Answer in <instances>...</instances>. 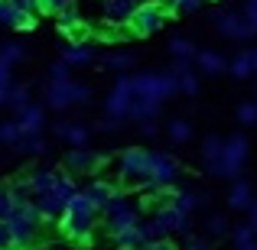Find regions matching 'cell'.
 <instances>
[{
    "mask_svg": "<svg viewBox=\"0 0 257 250\" xmlns=\"http://www.w3.org/2000/svg\"><path fill=\"white\" fill-rule=\"evenodd\" d=\"M179 91L176 88V78L166 72V75H157V72H147V75H124L114 91L107 94L104 111L111 117H134V120H153L166 98Z\"/></svg>",
    "mask_w": 257,
    "mask_h": 250,
    "instance_id": "cell-1",
    "label": "cell"
},
{
    "mask_svg": "<svg viewBox=\"0 0 257 250\" xmlns=\"http://www.w3.org/2000/svg\"><path fill=\"white\" fill-rule=\"evenodd\" d=\"M98 218H101V211L85 198L82 192H78L75 198L69 201V208H65V218L59 221V224H62V234L72 240V244L88 247V244L94 240V231H98Z\"/></svg>",
    "mask_w": 257,
    "mask_h": 250,
    "instance_id": "cell-2",
    "label": "cell"
},
{
    "mask_svg": "<svg viewBox=\"0 0 257 250\" xmlns=\"http://www.w3.org/2000/svg\"><path fill=\"white\" fill-rule=\"evenodd\" d=\"M150 166H153V153L144 146H131L120 153L117 159V172H120V185L124 188H144L150 185Z\"/></svg>",
    "mask_w": 257,
    "mask_h": 250,
    "instance_id": "cell-3",
    "label": "cell"
},
{
    "mask_svg": "<svg viewBox=\"0 0 257 250\" xmlns=\"http://www.w3.org/2000/svg\"><path fill=\"white\" fill-rule=\"evenodd\" d=\"M101 221H104V227H107V234H120V231H127V227H137L140 224V208H137V201L131 198V195H124V192H117L111 201H107V208L101 211Z\"/></svg>",
    "mask_w": 257,
    "mask_h": 250,
    "instance_id": "cell-4",
    "label": "cell"
},
{
    "mask_svg": "<svg viewBox=\"0 0 257 250\" xmlns=\"http://www.w3.org/2000/svg\"><path fill=\"white\" fill-rule=\"evenodd\" d=\"M166 7L160 4V0H147V4H137V10H134L131 23H127V30H131V36H153V33L163 30V23L170 17H166Z\"/></svg>",
    "mask_w": 257,
    "mask_h": 250,
    "instance_id": "cell-5",
    "label": "cell"
},
{
    "mask_svg": "<svg viewBox=\"0 0 257 250\" xmlns=\"http://www.w3.org/2000/svg\"><path fill=\"white\" fill-rule=\"evenodd\" d=\"M88 101H91V91H88L85 85L72 82V78L52 82L46 88V104L56 107V111H65V107H72V104H88Z\"/></svg>",
    "mask_w": 257,
    "mask_h": 250,
    "instance_id": "cell-6",
    "label": "cell"
},
{
    "mask_svg": "<svg viewBox=\"0 0 257 250\" xmlns=\"http://www.w3.org/2000/svg\"><path fill=\"white\" fill-rule=\"evenodd\" d=\"M244 159H247V140H244V137L225 140V150H221V159H218V166L212 169V175L234 179V175L241 172V166H244Z\"/></svg>",
    "mask_w": 257,
    "mask_h": 250,
    "instance_id": "cell-7",
    "label": "cell"
},
{
    "mask_svg": "<svg viewBox=\"0 0 257 250\" xmlns=\"http://www.w3.org/2000/svg\"><path fill=\"white\" fill-rule=\"evenodd\" d=\"M101 166H104V153L91 150V146H75L65 156L69 175H91V172H101Z\"/></svg>",
    "mask_w": 257,
    "mask_h": 250,
    "instance_id": "cell-8",
    "label": "cell"
},
{
    "mask_svg": "<svg viewBox=\"0 0 257 250\" xmlns=\"http://www.w3.org/2000/svg\"><path fill=\"white\" fill-rule=\"evenodd\" d=\"M23 59V49L20 46H0V104L10 101L13 91V65Z\"/></svg>",
    "mask_w": 257,
    "mask_h": 250,
    "instance_id": "cell-9",
    "label": "cell"
},
{
    "mask_svg": "<svg viewBox=\"0 0 257 250\" xmlns=\"http://www.w3.org/2000/svg\"><path fill=\"white\" fill-rule=\"evenodd\" d=\"M179 163L170 156V153H153V166H150V179H153V185H160V188H173L176 185V179H179Z\"/></svg>",
    "mask_w": 257,
    "mask_h": 250,
    "instance_id": "cell-10",
    "label": "cell"
},
{
    "mask_svg": "<svg viewBox=\"0 0 257 250\" xmlns=\"http://www.w3.org/2000/svg\"><path fill=\"white\" fill-rule=\"evenodd\" d=\"M215 30L225 33L231 39H247V30H244V20H241V10H218L212 17Z\"/></svg>",
    "mask_w": 257,
    "mask_h": 250,
    "instance_id": "cell-11",
    "label": "cell"
},
{
    "mask_svg": "<svg viewBox=\"0 0 257 250\" xmlns=\"http://www.w3.org/2000/svg\"><path fill=\"white\" fill-rule=\"evenodd\" d=\"M134 10H137V0H104L101 17H104V23L127 26V23H131V17H134Z\"/></svg>",
    "mask_w": 257,
    "mask_h": 250,
    "instance_id": "cell-12",
    "label": "cell"
},
{
    "mask_svg": "<svg viewBox=\"0 0 257 250\" xmlns=\"http://www.w3.org/2000/svg\"><path fill=\"white\" fill-rule=\"evenodd\" d=\"M43 107L39 104H26L23 111H17V127L23 137H39V130H43Z\"/></svg>",
    "mask_w": 257,
    "mask_h": 250,
    "instance_id": "cell-13",
    "label": "cell"
},
{
    "mask_svg": "<svg viewBox=\"0 0 257 250\" xmlns=\"http://www.w3.org/2000/svg\"><path fill=\"white\" fill-rule=\"evenodd\" d=\"M82 195H85L88 201H91L94 208H98V211H104L107 201H111L114 195H117V188H114L111 182H104V179H94L91 185H85V188H82Z\"/></svg>",
    "mask_w": 257,
    "mask_h": 250,
    "instance_id": "cell-14",
    "label": "cell"
},
{
    "mask_svg": "<svg viewBox=\"0 0 257 250\" xmlns=\"http://www.w3.org/2000/svg\"><path fill=\"white\" fill-rule=\"evenodd\" d=\"M157 214H160V221L170 227V234H186V237L192 234V218H189V214H182V211H176L173 205L157 208Z\"/></svg>",
    "mask_w": 257,
    "mask_h": 250,
    "instance_id": "cell-15",
    "label": "cell"
},
{
    "mask_svg": "<svg viewBox=\"0 0 257 250\" xmlns=\"http://www.w3.org/2000/svg\"><path fill=\"white\" fill-rule=\"evenodd\" d=\"M0 23L10 26V30H33V26H36V17L20 13L10 0H0Z\"/></svg>",
    "mask_w": 257,
    "mask_h": 250,
    "instance_id": "cell-16",
    "label": "cell"
},
{
    "mask_svg": "<svg viewBox=\"0 0 257 250\" xmlns=\"http://www.w3.org/2000/svg\"><path fill=\"white\" fill-rule=\"evenodd\" d=\"M170 205L176 208V211L182 214H192L195 208L205 205V192H195V188H179V192H173V201Z\"/></svg>",
    "mask_w": 257,
    "mask_h": 250,
    "instance_id": "cell-17",
    "label": "cell"
},
{
    "mask_svg": "<svg viewBox=\"0 0 257 250\" xmlns=\"http://www.w3.org/2000/svg\"><path fill=\"white\" fill-rule=\"evenodd\" d=\"M170 75L176 78V88H179L182 94H195V91H199V78L192 75L189 62H182V59H179V62L173 65V72H170Z\"/></svg>",
    "mask_w": 257,
    "mask_h": 250,
    "instance_id": "cell-18",
    "label": "cell"
},
{
    "mask_svg": "<svg viewBox=\"0 0 257 250\" xmlns=\"http://www.w3.org/2000/svg\"><path fill=\"white\" fill-rule=\"evenodd\" d=\"M56 133L62 140H69L72 146H88V137H91V130H88L85 124H56Z\"/></svg>",
    "mask_w": 257,
    "mask_h": 250,
    "instance_id": "cell-19",
    "label": "cell"
},
{
    "mask_svg": "<svg viewBox=\"0 0 257 250\" xmlns=\"http://www.w3.org/2000/svg\"><path fill=\"white\" fill-rule=\"evenodd\" d=\"M228 205L238 208V211H247V208L254 205V188L247 185V182H234L231 192H228Z\"/></svg>",
    "mask_w": 257,
    "mask_h": 250,
    "instance_id": "cell-20",
    "label": "cell"
},
{
    "mask_svg": "<svg viewBox=\"0 0 257 250\" xmlns=\"http://www.w3.org/2000/svg\"><path fill=\"white\" fill-rule=\"evenodd\" d=\"M140 234H144L147 244H153V240H170V227L160 221V214H153L150 221H140Z\"/></svg>",
    "mask_w": 257,
    "mask_h": 250,
    "instance_id": "cell-21",
    "label": "cell"
},
{
    "mask_svg": "<svg viewBox=\"0 0 257 250\" xmlns=\"http://www.w3.org/2000/svg\"><path fill=\"white\" fill-rule=\"evenodd\" d=\"M111 240H114V247H117V250H140V247L147 244L144 234H140V224L137 227H127V231H120V234H114Z\"/></svg>",
    "mask_w": 257,
    "mask_h": 250,
    "instance_id": "cell-22",
    "label": "cell"
},
{
    "mask_svg": "<svg viewBox=\"0 0 257 250\" xmlns=\"http://www.w3.org/2000/svg\"><path fill=\"white\" fill-rule=\"evenodd\" d=\"M221 150H225V140H218V137H205V143H202V163H205L208 172L218 166Z\"/></svg>",
    "mask_w": 257,
    "mask_h": 250,
    "instance_id": "cell-23",
    "label": "cell"
},
{
    "mask_svg": "<svg viewBox=\"0 0 257 250\" xmlns=\"http://www.w3.org/2000/svg\"><path fill=\"white\" fill-rule=\"evenodd\" d=\"M104 65L107 72H127L137 65V52H111V56H104Z\"/></svg>",
    "mask_w": 257,
    "mask_h": 250,
    "instance_id": "cell-24",
    "label": "cell"
},
{
    "mask_svg": "<svg viewBox=\"0 0 257 250\" xmlns=\"http://www.w3.org/2000/svg\"><path fill=\"white\" fill-rule=\"evenodd\" d=\"M62 172H56V169H36V172H30V188L33 192H46V188H56V179Z\"/></svg>",
    "mask_w": 257,
    "mask_h": 250,
    "instance_id": "cell-25",
    "label": "cell"
},
{
    "mask_svg": "<svg viewBox=\"0 0 257 250\" xmlns=\"http://www.w3.org/2000/svg\"><path fill=\"white\" fill-rule=\"evenodd\" d=\"M65 39H69L72 46L91 43V39H94V26H91V23H85V20H78V23H72L69 30H65Z\"/></svg>",
    "mask_w": 257,
    "mask_h": 250,
    "instance_id": "cell-26",
    "label": "cell"
},
{
    "mask_svg": "<svg viewBox=\"0 0 257 250\" xmlns=\"http://www.w3.org/2000/svg\"><path fill=\"white\" fill-rule=\"evenodd\" d=\"M195 62H199V69L208 72V75H221V72L228 69V62L218 56V52H199V56H195Z\"/></svg>",
    "mask_w": 257,
    "mask_h": 250,
    "instance_id": "cell-27",
    "label": "cell"
},
{
    "mask_svg": "<svg viewBox=\"0 0 257 250\" xmlns=\"http://www.w3.org/2000/svg\"><path fill=\"white\" fill-rule=\"evenodd\" d=\"M62 62L65 65H88V62H94V49L91 46H69Z\"/></svg>",
    "mask_w": 257,
    "mask_h": 250,
    "instance_id": "cell-28",
    "label": "cell"
},
{
    "mask_svg": "<svg viewBox=\"0 0 257 250\" xmlns=\"http://www.w3.org/2000/svg\"><path fill=\"white\" fill-rule=\"evenodd\" d=\"M127 36H131V30L127 26H114V23H101L94 30V39H101V43H120Z\"/></svg>",
    "mask_w": 257,
    "mask_h": 250,
    "instance_id": "cell-29",
    "label": "cell"
},
{
    "mask_svg": "<svg viewBox=\"0 0 257 250\" xmlns=\"http://www.w3.org/2000/svg\"><path fill=\"white\" fill-rule=\"evenodd\" d=\"M228 72L234 78H251L254 75V65H251V52H238V56L228 62Z\"/></svg>",
    "mask_w": 257,
    "mask_h": 250,
    "instance_id": "cell-30",
    "label": "cell"
},
{
    "mask_svg": "<svg viewBox=\"0 0 257 250\" xmlns=\"http://www.w3.org/2000/svg\"><path fill=\"white\" fill-rule=\"evenodd\" d=\"M170 52L176 59H182V62H189V59H195L199 56V49H195L192 43H189L186 36H176V39H170Z\"/></svg>",
    "mask_w": 257,
    "mask_h": 250,
    "instance_id": "cell-31",
    "label": "cell"
},
{
    "mask_svg": "<svg viewBox=\"0 0 257 250\" xmlns=\"http://www.w3.org/2000/svg\"><path fill=\"white\" fill-rule=\"evenodd\" d=\"M166 133H170V140H173V143H186V140L192 137V127H189L186 120H170Z\"/></svg>",
    "mask_w": 257,
    "mask_h": 250,
    "instance_id": "cell-32",
    "label": "cell"
},
{
    "mask_svg": "<svg viewBox=\"0 0 257 250\" xmlns=\"http://www.w3.org/2000/svg\"><path fill=\"white\" fill-rule=\"evenodd\" d=\"M20 127H17V120H7V124H0V143L4 146H17L20 143Z\"/></svg>",
    "mask_w": 257,
    "mask_h": 250,
    "instance_id": "cell-33",
    "label": "cell"
},
{
    "mask_svg": "<svg viewBox=\"0 0 257 250\" xmlns=\"http://www.w3.org/2000/svg\"><path fill=\"white\" fill-rule=\"evenodd\" d=\"M241 20H244L247 39H254L257 36V4H244V7H241Z\"/></svg>",
    "mask_w": 257,
    "mask_h": 250,
    "instance_id": "cell-34",
    "label": "cell"
},
{
    "mask_svg": "<svg viewBox=\"0 0 257 250\" xmlns=\"http://www.w3.org/2000/svg\"><path fill=\"white\" fill-rule=\"evenodd\" d=\"M20 153H46V140L43 137H20V143L13 146Z\"/></svg>",
    "mask_w": 257,
    "mask_h": 250,
    "instance_id": "cell-35",
    "label": "cell"
},
{
    "mask_svg": "<svg viewBox=\"0 0 257 250\" xmlns=\"http://www.w3.org/2000/svg\"><path fill=\"white\" fill-rule=\"evenodd\" d=\"M10 107H17V111H23L26 104H30V88L26 85H13V91H10V101H7Z\"/></svg>",
    "mask_w": 257,
    "mask_h": 250,
    "instance_id": "cell-36",
    "label": "cell"
},
{
    "mask_svg": "<svg viewBox=\"0 0 257 250\" xmlns=\"http://www.w3.org/2000/svg\"><path fill=\"white\" fill-rule=\"evenodd\" d=\"M205 231H208V237H225V234H228L225 214H212V218H208V224H205Z\"/></svg>",
    "mask_w": 257,
    "mask_h": 250,
    "instance_id": "cell-37",
    "label": "cell"
},
{
    "mask_svg": "<svg viewBox=\"0 0 257 250\" xmlns=\"http://www.w3.org/2000/svg\"><path fill=\"white\" fill-rule=\"evenodd\" d=\"M254 237H257V224H251V221H247V224H241L238 231H234V244H238V247L254 244Z\"/></svg>",
    "mask_w": 257,
    "mask_h": 250,
    "instance_id": "cell-38",
    "label": "cell"
},
{
    "mask_svg": "<svg viewBox=\"0 0 257 250\" xmlns=\"http://www.w3.org/2000/svg\"><path fill=\"white\" fill-rule=\"evenodd\" d=\"M238 120H241V124H247V127L257 124V104H254V101H244V104L238 107Z\"/></svg>",
    "mask_w": 257,
    "mask_h": 250,
    "instance_id": "cell-39",
    "label": "cell"
},
{
    "mask_svg": "<svg viewBox=\"0 0 257 250\" xmlns=\"http://www.w3.org/2000/svg\"><path fill=\"white\" fill-rule=\"evenodd\" d=\"M13 208V198H10V185L7 182H0V221H7V214H10Z\"/></svg>",
    "mask_w": 257,
    "mask_h": 250,
    "instance_id": "cell-40",
    "label": "cell"
},
{
    "mask_svg": "<svg viewBox=\"0 0 257 250\" xmlns=\"http://www.w3.org/2000/svg\"><path fill=\"white\" fill-rule=\"evenodd\" d=\"M78 20H82V13H78V10H75V4H72V7H65V10H62V13H59V26H62V33H65V30H69V26H72V23H78Z\"/></svg>",
    "mask_w": 257,
    "mask_h": 250,
    "instance_id": "cell-41",
    "label": "cell"
},
{
    "mask_svg": "<svg viewBox=\"0 0 257 250\" xmlns=\"http://www.w3.org/2000/svg\"><path fill=\"white\" fill-rule=\"evenodd\" d=\"M120 127H124V120H120V117H111V114H107L104 120H98V124H94V130H101V133H117Z\"/></svg>",
    "mask_w": 257,
    "mask_h": 250,
    "instance_id": "cell-42",
    "label": "cell"
},
{
    "mask_svg": "<svg viewBox=\"0 0 257 250\" xmlns=\"http://www.w3.org/2000/svg\"><path fill=\"white\" fill-rule=\"evenodd\" d=\"M0 250H17V244H13V231L7 221H0Z\"/></svg>",
    "mask_w": 257,
    "mask_h": 250,
    "instance_id": "cell-43",
    "label": "cell"
},
{
    "mask_svg": "<svg viewBox=\"0 0 257 250\" xmlns=\"http://www.w3.org/2000/svg\"><path fill=\"white\" fill-rule=\"evenodd\" d=\"M72 4H75V0H43V13H56L59 17V13H62L65 7H72Z\"/></svg>",
    "mask_w": 257,
    "mask_h": 250,
    "instance_id": "cell-44",
    "label": "cell"
},
{
    "mask_svg": "<svg viewBox=\"0 0 257 250\" xmlns=\"http://www.w3.org/2000/svg\"><path fill=\"white\" fill-rule=\"evenodd\" d=\"M202 4H205V0H179V7H176L173 13H176V17H186V13H195Z\"/></svg>",
    "mask_w": 257,
    "mask_h": 250,
    "instance_id": "cell-45",
    "label": "cell"
},
{
    "mask_svg": "<svg viewBox=\"0 0 257 250\" xmlns=\"http://www.w3.org/2000/svg\"><path fill=\"white\" fill-rule=\"evenodd\" d=\"M52 82H65V78H69V65L62 62V59H59V62H52Z\"/></svg>",
    "mask_w": 257,
    "mask_h": 250,
    "instance_id": "cell-46",
    "label": "cell"
},
{
    "mask_svg": "<svg viewBox=\"0 0 257 250\" xmlns=\"http://www.w3.org/2000/svg\"><path fill=\"white\" fill-rule=\"evenodd\" d=\"M157 130H160L157 120H140V133H144V137H153Z\"/></svg>",
    "mask_w": 257,
    "mask_h": 250,
    "instance_id": "cell-47",
    "label": "cell"
},
{
    "mask_svg": "<svg viewBox=\"0 0 257 250\" xmlns=\"http://www.w3.org/2000/svg\"><path fill=\"white\" fill-rule=\"evenodd\" d=\"M140 250H176V247L170 244V240H153V244H144Z\"/></svg>",
    "mask_w": 257,
    "mask_h": 250,
    "instance_id": "cell-48",
    "label": "cell"
},
{
    "mask_svg": "<svg viewBox=\"0 0 257 250\" xmlns=\"http://www.w3.org/2000/svg\"><path fill=\"white\" fill-rule=\"evenodd\" d=\"M186 250H208V247H205V244H202V240H192V244H189Z\"/></svg>",
    "mask_w": 257,
    "mask_h": 250,
    "instance_id": "cell-49",
    "label": "cell"
},
{
    "mask_svg": "<svg viewBox=\"0 0 257 250\" xmlns=\"http://www.w3.org/2000/svg\"><path fill=\"white\" fill-rule=\"evenodd\" d=\"M160 4H163L166 10H176V7H179V0H160Z\"/></svg>",
    "mask_w": 257,
    "mask_h": 250,
    "instance_id": "cell-50",
    "label": "cell"
},
{
    "mask_svg": "<svg viewBox=\"0 0 257 250\" xmlns=\"http://www.w3.org/2000/svg\"><path fill=\"white\" fill-rule=\"evenodd\" d=\"M247 211H251V224H257V198H254V205L247 208Z\"/></svg>",
    "mask_w": 257,
    "mask_h": 250,
    "instance_id": "cell-51",
    "label": "cell"
},
{
    "mask_svg": "<svg viewBox=\"0 0 257 250\" xmlns=\"http://www.w3.org/2000/svg\"><path fill=\"white\" fill-rule=\"evenodd\" d=\"M251 65H254V75H257V49H251Z\"/></svg>",
    "mask_w": 257,
    "mask_h": 250,
    "instance_id": "cell-52",
    "label": "cell"
},
{
    "mask_svg": "<svg viewBox=\"0 0 257 250\" xmlns=\"http://www.w3.org/2000/svg\"><path fill=\"white\" fill-rule=\"evenodd\" d=\"M238 250H257V244H244V247H238Z\"/></svg>",
    "mask_w": 257,
    "mask_h": 250,
    "instance_id": "cell-53",
    "label": "cell"
},
{
    "mask_svg": "<svg viewBox=\"0 0 257 250\" xmlns=\"http://www.w3.org/2000/svg\"><path fill=\"white\" fill-rule=\"evenodd\" d=\"M244 4H257V0H244Z\"/></svg>",
    "mask_w": 257,
    "mask_h": 250,
    "instance_id": "cell-54",
    "label": "cell"
}]
</instances>
